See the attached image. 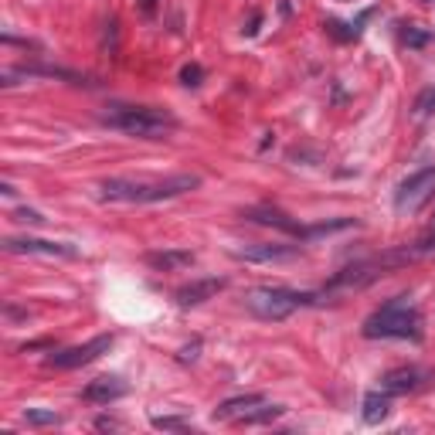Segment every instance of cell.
Masks as SVG:
<instances>
[{
  "instance_id": "1",
  "label": "cell",
  "mask_w": 435,
  "mask_h": 435,
  "mask_svg": "<svg viewBox=\"0 0 435 435\" xmlns=\"http://www.w3.org/2000/svg\"><path fill=\"white\" fill-rule=\"evenodd\" d=\"M367 340H422V313L408 293L381 303L364 320Z\"/></svg>"
},
{
  "instance_id": "2",
  "label": "cell",
  "mask_w": 435,
  "mask_h": 435,
  "mask_svg": "<svg viewBox=\"0 0 435 435\" xmlns=\"http://www.w3.org/2000/svg\"><path fill=\"white\" fill-rule=\"evenodd\" d=\"M99 120L109 129H120L126 137L139 139H163L170 129H177L174 116L157 105H109V112H103Z\"/></svg>"
},
{
  "instance_id": "3",
  "label": "cell",
  "mask_w": 435,
  "mask_h": 435,
  "mask_svg": "<svg viewBox=\"0 0 435 435\" xmlns=\"http://www.w3.org/2000/svg\"><path fill=\"white\" fill-rule=\"evenodd\" d=\"M316 293H299V289H286V286H259L245 293V306L259 320H286L296 313L299 306H313Z\"/></svg>"
},
{
  "instance_id": "4",
  "label": "cell",
  "mask_w": 435,
  "mask_h": 435,
  "mask_svg": "<svg viewBox=\"0 0 435 435\" xmlns=\"http://www.w3.org/2000/svg\"><path fill=\"white\" fill-rule=\"evenodd\" d=\"M109 347H112V333H99V337H92L88 344L52 350V354L45 357V367H54V371H75V367H86V364H92V361H99L103 354H109Z\"/></svg>"
},
{
  "instance_id": "5",
  "label": "cell",
  "mask_w": 435,
  "mask_h": 435,
  "mask_svg": "<svg viewBox=\"0 0 435 435\" xmlns=\"http://www.w3.org/2000/svg\"><path fill=\"white\" fill-rule=\"evenodd\" d=\"M432 194H435V163H429V167L408 174L398 184V191H395V208H398L401 214H412V211L422 208Z\"/></svg>"
},
{
  "instance_id": "6",
  "label": "cell",
  "mask_w": 435,
  "mask_h": 435,
  "mask_svg": "<svg viewBox=\"0 0 435 435\" xmlns=\"http://www.w3.org/2000/svg\"><path fill=\"white\" fill-rule=\"evenodd\" d=\"M201 187V177L197 174H170L163 180H153V184H143V194H139V204H157V201H170V197H180V194H191Z\"/></svg>"
},
{
  "instance_id": "7",
  "label": "cell",
  "mask_w": 435,
  "mask_h": 435,
  "mask_svg": "<svg viewBox=\"0 0 435 435\" xmlns=\"http://www.w3.org/2000/svg\"><path fill=\"white\" fill-rule=\"evenodd\" d=\"M303 255L299 245H286V242H269V245H245L235 248L231 259L235 262H252V265H272V262H293Z\"/></svg>"
},
{
  "instance_id": "8",
  "label": "cell",
  "mask_w": 435,
  "mask_h": 435,
  "mask_svg": "<svg viewBox=\"0 0 435 435\" xmlns=\"http://www.w3.org/2000/svg\"><path fill=\"white\" fill-rule=\"evenodd\" d=\"M11 255H48V259H79V248L69 242H45V238H4Z\"/></svg>"
},
{
  "instance_id": "9",
  "label": "cell",
  "mask_w": 435,
  "mask_h": 435,
  "mask_svg": "<svg viewBox=\"0 0 435 435\" xmlns=\"http://www.w3.org/2000/svg\"><path fill=\"white\" fill-rule=\"evenodd\" d=\"M242 218L255 221V225L276 228V231H286V235H293V238H303V225H299V221H293V218H289L282 208H272V204H252V208L242 211Z\"/></svg>"
},
{
  "instance_id": "10",
  "label": "cell",
  "mask_w": 435,
  "mask_h": 435,
  "mask_svg": "<svg viewBox=\"0 0 435 435\" xmlns=\"http://www.w3.org/2000/svg\"><path fill=\"white\" fill-rule=\"evenodd\" d=\"M225 286H228V279H221V276L194 279V282H187V286H180V289H177L174 299H177V306H180V310H191V306H201V303L214 299Z\"/></svg>"
},
{
  "instance_id": "11",
  "label": "cell",
  "mask_w": 435,
  "mask_h": 435,
  "mask_svg": "<svg viewBox=\"0 0 435 435\" xmlns=\"http://www.w3.org/2000/svg\"><path fill=\"white\" fill-rule=\"evenodd\" d=\"M429 381V371H422V367L408 364V367H395V371H388L381 378V388L395 398V395H408V391H418L422 384Z\"/></svg>"
},
{
  "instance_id": "12",
  "label": "cell",
  "mask_w": 435,
  "mask_h": 435,
  "mask_svg": "<svg viewBox=\"0 0 435 435\" xmlns=\"http://www.w3.org/2000/svg\"><path fill=\"white\" fill-rule=\"evenodd\" d=\"M126 391H129V384L122 381V378H116V374H103V378H95V381L86 384L82 398L92 401V405H109V401L126 398Z\"/></svg>"
},
{
  "instance_id": "13",
  "label": "cell",
  "mask_w": 435,
  "mask_h": 435,
  "mask_svg": "<svg viewBox=\"0 0 435 435\" xmlns=\"http://www.w3.org/2000/svg\"><path fill=\"white\" fill-rule=\"evenodd\" d=\"M139 194H143V184L126 180V177H109V180L99 184V197H103V201H126V204H139Z\"/></svg>"
},
{
  "instance_id": "14",
  "label": "cell",
  "mask_w": 435,
  "mask_h": 435,
  "mask_svg": "<svg viewBox=\"0 0 435 435\" xmlns=\"http://www.w3.org/2000/svg\"><path fill=\"white\" fill-rule=\"evenodd\" d=\"M146 265H150V269H157V272H177V269H187V265H194V252H187V248L146 252Z\"/></svg>"
},
{
  "instance_id": "15",
  "label": "cell",
  "mask_w": 435,
  "mask_h": 435,
  "mask_svg": "<svg viewBox=\"0 0 435 435\" xmlns=\"http://www.w3.org/2000/svg\"><path fill=\"white\" fill-rule=\"evenodd\" d=\"M255 405H265V395H262V391H252V395H238V398L221 401V405L211 412V418H214V422H231V418H242L245 412H252Z\"/></svg>"
},
{
  "instance_id": "16",
  "label": "cell",
  "mask_w": 435,
  "mask_h": 435,
  "mask_svg": "<svg viewBox=\"0 0 435 435\" xmlns=\"http://www.w3.org/2000/svg\"><path fill=\"white\" fill-rule=\"evenodd\" d=\"M391 415V395L388 391H367L364 395V412H361V418H364L367 425H381L384 418Z\"/></svg>"
},
{
  "instance_id": "17",
  "label": "cell",
  "mask_w": 435,
  "mask_h": 435,
  "mask_svg": "<svg viewBox=\"0 0 435 435\" xmlns=\"http://www.w3.org/2000/svg\"><path fill=\"white\" fill-rule=\"evenodd\" d=\"M354 225H357L354 218H333V221H320V225L303 228V242H310V238H323V235H333V231H344V228H354Z\"/></svg>"
},
{
  "instance_id": "18",
  "label": "cell",
  "mask_w": 435,
  "mask_h": 435,
  "mask_svg": "<svg viewBox=\"0 0 435 435\" xmlns=\"http://www.w3.org/2000/svg\"><path fill=\"white\" fill-rule=\"evenodd\" d=\"M286 415L282 405H255L252 412L242 415V425H265V422H276V418Z\"/></svg>"
},
{
  "instance_id": "19",
  "label": "cell",
  "mask_w": 435,
  "mask_h": 435,
  "mask_svg": "<svg viewBox=\"0 0 435 435\" xmlns=\"http://www.w3.org/2000/svg\"><path fill=\"white\" fill-rule=\"evenodd\" d=\"M412 112H415L418 120H425V116H432L435 112V86L422 88L415 95V103H412Z\"/></svg>"
},
{
  "instance_id": "20",
  "label": "cell",
  "mask_w": 435,
  "mask_h": 435,
  "mask_svg": "<svg viewBox=\"0 0 435 435\" xmlns=\"http://www.w3.org/2000/svg\"><path fill=\"white\" fill-rule=\"evenodd\" d=\"M24 422L35 425V429H41V425H62V415H58V412H48V408H28V412H24Z\"/></svg>"
},
{
  "instance_id": "21",
  "label": "cell",
  "mask_w": 435,
  "mask_h": 435,
  "mask_svg": "<svg viewBox=\"0 0 435 435\" xmlns=\"http://www.w3.org/2000/svg\"><path fill=\"white\" fill-rule=\"evenodd\" d=\"M323 28H327V35H333L337 41H354V37L361 35L357 24H344V21H327Z\"/></svg>"
},
{
  "instance_id": "22",
  "label": "cell",
  "mask_w": 435,
  "mask_h": 435,
  "mask_svg": "<svg viewBox=\"0 0 435 435\" xmlns=\"http://www.w3.org/2000/svg\"><path fill=\"white\" fill-rule=\"evenodd\" d=\"M429 37H432L429 31H418V28H405V31H401V41H405L408 48H425Z\"/></svg>"
},
{
  "instance_id": "23",
  "label": "cell",
  "mask_w": 435,
  "mask_h": 435,
  "mask_svg": "<svg viewBox=\"0 0 435 435\" xmlns=\"http://www.w3.org/2000/svg\"><path fill=\"white\" fill-rule=\"evenodd\" d=\"M201 79H204V69H201V65H184V69H180V82H184V86L187 88H194V86H201Z\"/></svg>"
},
{
  "instance_id": "24",
  "label": "cell",
  "mask_w": 435,
  "mask_h": 435,
  "mask_svg": "<svg viewBox=\"0 0 435 435\" xmlns=\"http://www.w3.org/2000/svg\"><path fill=\"white\" fill-rule=\"evenodd\" d=\"M14 221H21V225H45V214L35 208H18L14 214H11Z\"/></svg>"
},
{
  "instance_id": "25",
  "label": "cell",
  "mask_w": 435,
  "mask_h": 435,
  "mask_svg": "<svg viewBox=\"0 0 435 435\" xmlns=\"http://www.w3.org/2000/svg\"><path fill=\"white\" fill-rule=\"evenodd\" d=\"M150 425H153V429H184V425H187V418H180V415H153L150 418Z\"/></svg>"
},
{
  "instance_id": "26",
  "label": "cell",
  "mask_w": 435,
  "mask_h": 435,
  "mask_svg": "<svg viewBox=\"0 0 435 435\" xmlns=\"http://www.w3.org/2000/svg\"><path fill=\"white\" fill-rule=\"evenodd\" d=\"M116 28H120V24H116V18L105 21V37H103V45L109 48V52H116V35H120Z\"/></svg>"
},
{
  "instance_id": "27",
  "label": "cell",
  "mask_w": 435,
  "mask_h": 435,
  "mask_svg": "<svg viewBox=\"0 0 435 435\" xmlns=\"http://www.w3.org/2000/svg\"><path fill=\"white\" fill-rule=\"evenodd\" d=\"M197 350H201V340H194L191 347L180 350V354H177V361H180V364H191V361H197Z\"/></svg>"
},
{
  "instance_id": "28",
  "label": "cell",
  "mask_w": 435,
  "mask_h": 435,
  "mask_svg": "<svg viewBox=\"0 0 435 435\" xmlns=\"http://www.w3.org/2000/svg\"><path fill=\"white\" fill-rule=\"evenodd\" d=\"M259 28H262V14H255V18H252V24L245 28V35H248V37H252V35H259Z\"/></svg>"
},
{
  "instance_id": "29",
  "label": "cell",
  "mask_w": 435,
  "mask_h": 435,
  "mask_svg": "<svg viewBox=\"0 0 435 435\" xmlns=\"http://www.w3.org/2000/svg\"><path fill=\"white\" fill-rule=\"evenodd\" d=\"M153 7H157V0H139V14H146V18H150V14H153Z\"/></svg>"
},
{
  "instance_id": "30",
  "label": "cell",
  "mask_w": 435,
  "mask_h": 435,
  "mask_svg": "<svg viewBox=\"0 0 435 435\" xmlns=\"http://www.w3.org/2000/svg\"><path fill=\"white\" fill-rule=\"evenodd\" d=\"M95 429H120V422H112V418H95Z\"/></svg>"
},
{
  "instance_id": "31",
  "label": "cell",
  "mask_w": 435,
  "mask_h": 435,
  "mask_svg": "<svg viewBox=\"0 0 435 435\" xmlns=\"http://www.w3.org/2000/svg\"><path fill=\"white\" fill-rule=\"evenodd\" d=\"M0 194H4V197H14V194H18V191H14V187H11V184L4 180V184H0Z\"/></svg>"
}]
</instances>
